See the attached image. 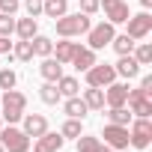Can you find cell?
I'll return each instance as SVG.
<instances>
[{
	"instance_id": "obj_25",
	"label": "cell",
	"mask_w": 152,
	"mask_h": 152,
	"mask_svg": "<svg viewBox=\"0 0 152 152\" xmlns=\"http://www.w3.org/2000/svg\"><path fill=\"white\" fill-rule=\"evenodd\" d=\"M60 134H63V137H69V140H78V137L84 134V125H81V119H72V116H69V119L63 122Z\"/></svg>"
},
{
	"instance_id": "obj_6",
	"label": "cell",
	"mask_w": 152,
	"mask_h": 152,
	"mask_svg": "<svg viewBox=\"0 0 152 152\" xmlns=\"http://www.w3.org/2000/svg\"><path fill=\"white\" fill-rule=\"evenodd\" d=\"M113 27H116V24H110V21H102V24L90 27V30H87V42H90V48H93V51H99V48L110 45V42H113V36H116V30H113Z\"/></svg>"
},
{
	"instance_id": "obj_24",
	"label": "cell",
	"mask_w": 152,
	"mask_h": 152,
	"mask_svg": "<svg viewBox=\"0 0 152 152\" xmlns=\"http://www.w3.org/2000/svg\"><path fill=\"white\" fill-rule=\"evenodd\" d=\"M30 42H33V54H36V57H51V51H54V42H51L48 36H39V33H36Z\"/></svg>"
},
{
	"instance_id": "obj_7",
	"label": "cell",
	"mask_w": 152,
	"mask_h": 152,
	"mask_svg": "<svg viewBox=\"0 0 152 152\" xmlns=\"http://www.w3.org/2000/svg\"><path fill=\"white\" fill-rule=\"evenodd\" d=\"M128 143H131L134 149H146V146L152 143V122L143 119V116H137L134 125H131V131H128Z\"/></svg>"
},
{
	"instance_id": "obj_14",
	"label": "cell",
	"mask_w": 152,
	"mask_h": 152,
	"mask_svg": "<svg viewBox=\"0 0 152 152\" xmlns=\"http://www.w3.org/2000/svg\"><path fill=\"white\" fill-rule=\"evenodd\" d=\"M72 66L78 69V72H87L90 66H96V51L93 48H75V57H72Z\"/></svg>"
},
{
	"instance_id": "obj_11",
	"label": "cell",
	"mask_w": 152,
	"mask_h": 152,
	"mask_svg": "<svg viewBox=\"0 0 152 152\" xmlns=\"http://www.w3.org/2000/svg\"><path fill=\"white\" fill-rule=\"evenodd\" d=\"M21 119H24V128H21V131H24L30 140H36L39 134H45V131H48V119H45L42 113H24Z\"/></svg>"
},
{
	"instance_id": "obj_26",
	"label": "cell",
	"mask_w": 152,
	"mask_h": 152,
	"mask_svg": "<svg viewBox=\"0 0 152 152\" xmlns=\"http://www.w3.org/2000/svg\"><path fill=\"white\" fill-rule=\"evenodd\" d=\"M110 45H113V51H116V54L122 57V54H131L137 42H134L131 36H125V33H122V36H113V42H110Z\"/></svg>"
},
{
	"instance_id": "obj_5",
	"label": "cell",
	"mask_w": 152,
	"mask_h": 152,
	"mask_svg": "<svg viewBox=\"0 0 152 152\" xmlns=\"http://www.w3.org/2000/svg\"><path fill=\"white\" fill-rule=\"evenodd\" d=\"M84 75H87V84H90V87H102V90L116 81V69L107 66V63H96V66H90Z\"/></svg>"
},
{
	"instance_id": "obj_15",
	"label": "cell",
	"mask_w": 152,
	"mask_h": 152,
	"mask_svg": "<svg viewBox=\"0 0 152 152\" xmlns=\"http://www.w3.org/2000/svg\"><path fill=\"white\" fill-rule=\"evenodd\" d=\"M63 110H66V116H72V119H84V116L90 113V107H87V102H84L81 96H72V99H66Z\"/></svg>"
},
{
	"instance_id": "obj_36",
	"label": "cell",
	"mask_w": 152,
	"mask_h": 152,
	"mask_svg": "<svg viewBox=\"0 0 152 152\" xmlns=\"http://www.w3.org/2000/svg\"><path fill=\"white\" fill-rule=\"evenodd\" d=\"M140 87H143V90H152V75H146V78L140 81Z\"/></svg>"
},
{
	"instance_id": "obj_19",
	"label": "cell",
	"mask_w": 152,
	"mask_h": 152,
	"mask_svg": "<svg viewBox=\"0 0 152 152\" xmlns=\"http://www.w3.org/2000/svg\"><path fill=\"white\" fill-rule=\"evenodd\" d=\"M15 33H18V39H33L36 33H39V24H36V18H18L15 21Z\"/></svg>"
},
{
	"instance_id": "obj_3",
	"label": "cell",
	"mask_w": 152,
	"mask_h": 152,
	"mask_svg": "<svg viewBox=\"0 0 152 152\" xmlns=\"http://www.w3.org/2000/svg\"><path fill=\"white\" fill-rule=\"evenodd\" d=\"M125 104L131 107V113H134V116H143V119H149V116H152V90H143V87H137V90H128V99H125Z\"/></svg>"
},
{
	"instance_id": "obj_34",
	"label": "cell",
	"mask_w": 152,
	"mask_h": 152,
	"mask_svg": "<svg viewBox=\"0 0 152 152\" xmlns=\"http://www.w3.org/2000/svg\"><path fill=\"white\" fill-rule=\"evenodd\" d=\"M18 0H0V12H6V15H15L18 12Z\"/></svg>"
},
{
	"instance_id": "obj_10",
	"label": "cell",
	"mask_w": 152,
	"mask_h": 152,
	"mask_svg": "<svg viewBox=\"0 0 152 152\" xmlns=\"http://www.w3.org/2000/svg\"><path fill=\"white\" fill-rule=\"evenodd\" d=\"M99 9H104V18L110 24H125L128 21V3L125 0H99Z\"/></svg>"
},
{
	"instance_id": "obj_30",
	"label": "cell",
	"mask_w": 152,
	"mask_h": 152,
	"mask_svg": "<svg viewBox=\"0 0 152 152\" xmlns=\"http://www.w3.org/2000/svg\"><path fill=\"white\" fill-rule=\"evenodd\" d=\"M107 119L113 122V125H128V119H131V113L125 110V104L122 107H110V113H107Z\"/></svg>"
},
{
	"instance_id": "obj_18",
	"label": "cell",
	"mask_w": 152,
	"mask_h": 152,
	"mask_svg": "<svg viewBox=\"0 0 152 152\" xmlns=\"http://www.w3.org/2000/svg\"><path fill=\"white\" fill-rule=\"evenodd\" d=\"M75 48H78V42H57V45H54V51H51V57H54L57 63L69 66V63H72V57H75Z\"/></svg>"
},
{
	"instance_id": "obj_31",
	"label": "cell",
	"mask_w": 152,
	"mask_h": 152,
	"mask_svg": "<svg viewBox=\"0 0 152 152\" xmlns=\"http://www.w3.org/2000/svg\"><path fill=\"white\" fill-rule=\"evenodd\" d=\"M15 84H18V75H15L9 66H6V69H0V90H12Z\"/></svg>"
},
{
	"instance_id": "obj_28",
	"label": "cell",
	"mask_w": 152,
	"mask_h": 152,
	"mask_svg": "<svg viewBox=\"0 0 152 152\" xmlns=\"http://www.w3.org/2000/svg\"><path fill=\"white\" fill-rule=\"evenodd\" d=\"M99 149H102V137H93V134L78 137V152H99Z\"/></svg>"
},
{
	"instance_id": "obj_40",
	"label": "cell",
	"mask_w": 152,
	"mask_h": 152,
	"mask_svg": "<svg viewBox=\"0 0 152 152\" xmlns=\"http://www.w3.org/2000/svg\"><path fill=\"white\" fill-rule=\"evenodd\" d=\"M0 152H6V149H3V146H0Z\"/></svg>"
},
{
	"instance_id": "obj_12",
	"label": "cell",
	"mask_w": 152,
	"mask_h": 152,
	"mask_svg": "<svg viewBox=\"0 0 152 152\" xmlns=\"http://www.w3.org/2000/svg\"><path fill=\"white\" fill-rule=\"evenodd\" d=\"M125 99H128V84H107L104 87V104L107 107H122L125 104Z\"/></svg>"
},
{
	"instance_id": "obj_21",
	"label": "cell",
	"mask_w": 152,
	"mask_h": 152,
	"mask_svg": "<svg viewBox=\"0 0 152 152\" xmlns=\"http://www.w3.org/2000/svg\"><path fill=\"white\" fill-rule=\"evenodd\" d=\"M84 102H87L90 110H104V90L102 87H90L84 93Z\"/></svg>"
},
{
	"instance_id": "obj_13",
	"label": "cell",
	"mask_w": 152,
	"mask_h": 152,
	"mask_svg": "<svg viewBox=\"0 0 152 152\" xmlns=\"http://www.w3.org/2000/svg\"><path fill=\"white\" fill-rule=\"evenodd\" d=\"M63 140H66L63 134H57V131H45V134H39V137H36L33 152H60Z\"/></svg>"
},
{
	"instance_id": "obj_38",
	"label": "cell",
	"mask_w": 152,
	"mask_h": 152,
	"mask_svg": "<svg viewBox=\"0 0 152 152\" xmlns=\"http://www.w3.org/2000/svg\"><path fill=\"white\" fill-rule=\"evenodd\" d=\"M140 3H143V9H149V6H152V0H140Z\"/></svg>"
},
{
	"instance_id": "obj_33",
	"label": "cell",
	"mask_w": 152,
	"mask_h": 152,
	"mask_svg": "<svg viewBox=\"0 0 152 152\" xmlns=\"http://www.w3.org/2000/svg\"><path fill=\"white\" fill-rule=\"evenodd\" d=\"M42 3H45V0H24V9H27V15H30V18L42 15Z\"/></svg>"
},
{
	"instance_id": "obj_32",
	"label": "cell",
	"mask_w": 152,
	"mask_h": 152,
	"mask_svg": "<svg viewBox=\"0 0 152 152\" xmlns=\"http://www.w3.org/2000/svg\"><path fill=\"white\" fill-rule=\"evenodd\" d=\"M12 33H15V18L0 12V36H12Z\"/></svg>"
},
{
	"instance_id": "obj_39",
	"label": "cell",
	"mask_w": 152,
	"mask_h": 152,
	"mask_svg": "<svg viewBox=\"0 0 152 152\" xmlns=\"http://www.w3.org/2000/svg\"><path fill=\"white\" fill-rule=\"evenodd\" d=\"M0 128H3V116H0Z\"/></svg>"
},
{
	"instance_id": "obj_17",
	"label": "cell",
	"mask_w": 152,
	"mask_h": 152,
	"mask_svg": "<svg viewBox=\"0 0 152 152\" xmlns=\"http://www.w3.org/2000/svg\"><path fill=\"white\" fill-rule=\"evenodd\" d=\"M113 69H116V75H122V78H137V75H140V63H137L131 54H122Z\"/></svg>"
},
{
	"instance_id": "obj_27",
	"label": "cell",
	"mask_w": 152,
	"mask_h": 152,
	"mask_svg": "<svg viewBox=\"0 0 152 152\" xmlns=\"http://www.w3.org/2000/svg\"><path fill=\"white\" fill-rule=\"evenodd\" d=\"M131 57H134L140 66H149V63H152V45H149V42H140V45H134Z\"/></svg>"
},
{
	"instance_id": "obj_20",
	"label": "cell",
	"mask_w": 152,
	"mask_h": 152,
	"mask_svg": "<svg viewBox=\"0 0 152 152\" xmlns=\"http://www.w3.org/2000/svg\"><path fill=\"white\" fill-rule=\"evenodd\" d=\"M42 12L57 21V18H63V15L69 12V0H45V3H42Z\"/></svg>"
},
{
	"instance_id": "obj_1",
	"label": "cell",
	"mask_w": 152,
	"mask_h": 152,
	"mask_svg": "<svg viewBox=\"0 0 152 152\" xmlns=\"http://www.w3.org/2000/svg\"><path fill=\"white\" fill-rule=\"evenodd\" d=\"M57 24V33L63 36V39H72V36H81V33H87L93 24H90V15H84V12H66L63 18H57L54 21Z\"/></svg>"
},
{
	"instance_id": "obj_23",
	"label": "cell",
	"mask_w": 152,
	"mask_h": 152,
	"mask_svg": "<svg viewBox=\"0 0 152 152\" xmlns=\"http://www.w3.org/2000/svg\"><path fill=\"white\" fill-rule=\"evenodd\" d=\"M57 90H60V96H66V99H72V96H78L81 93V84H78V78H63L57 81Z\"/></svg>"
},
{
	"instance_id": "obj_37",
	"label": "cell",
	"mask_w": 152,
	"mask_h": 152,
	"mask_svg": "<svg viewBox=\"0 0 152 152\" xmlns=\"http://www.w3.org/2000/svg\"><path fill=\"white\" fill-rule=\"evenodd\" d=\"M99 152H116V149H110V146H104V143H102V149H99Z\"/></svg>"
},
{
	"instance_id": "obj_22",
	"label": "cell",
	"mask_w": 152,
	"mask_h": 152,
	"mask_svg": "<svg viewBox=\"0 0 152 152\" xmlns=\"http://www.w3.org/2000/svg\"><path fill=\"white\" fill-rule=\"evenodd\" d=\"M12 57L15 60H21V63H30L36 54H33V42L30 39H21V42H15L12 45Z\"/></svg>"
},
{
	"instance_id": "obj_2",
	"label": "cell",
	"mask_w": 152,
	"mask_h": 152,
	"mask_svg": "<svg viewBox=\"0 0 152 152\" xmlns=\"http://www.w3.org/2000/svg\"><path fill=\"white\" fill-rule=\"evenodd\" d=\"M0 104H3V113H0V116H3V119L12 125V122H18V119L24 116L27 96H24V93H18V90L12 87V90H3V99H0Z\"/></svg>"
},
{
	"instance_id": "obj_9",
	"label": "cell",
	"mask_w": 152,
	"mask_h": 152,
	"mask_svg": "<svg viewBox=\"0 0 152 152\" xmlns=\"http://www.w3.org/2000/svg\"><path fill=\"white\" fill-rule=\"evenodd\" d=\"M102 137H104V140H102L104 146H110V149L119 152V149L128 146V125H113V122H107L104 131H102Z\"/></svg>"
},
{
	"instance_id": "obj_29",
	"label": "cell",
	"mask_w": 152,
	"mask_h": 152,
	"mask_svg": "<svg viewBox=\"0 0 152 152\" xmlns=\"http://www.w3.org/2000/svg\"><path fill=\"white\" fill-rule=\"evenodd\" d=\"M39 96H42V102L45 104H57L63 96H60V90H57V84H51V81H45V87L39 90Z\"/></svg>"
},
{
	"instance_id": "obj_16",
	"label": "cell",
	"mask_w": 152,
	"mask_h": 152,
	"mask_svg": "<svg viewBox=\"0 0 152 152\" xmlns=\"http://www.w3.org/2000/svg\"><path fill=\"white\" fill-rule=\"evenodd\" d=\"M39 72H42V78H45V81L57 84V81L63 78V63H57L54 57H45V60H42V66H39Z\"/></svg>"
},
{
	"instance_id": "obj_8",
	"label": "cell",
	"mask_w": 152,
	"mask_h": 152,
	"mask_svg": "<svg viewBox=\"0 0 152 152\" xmlns=\"http://www.w3.org/2000/svg\"><path fill=\"white\" fill-rule=\"evenodd\" d=\"M125 24H128L125 36H131L134 42H137V39H146V36L152 33V15H149L146 9H143L140 15H128V21H125Z\"/></svg>"
},
{
	"instance_id": "obj_35",
	"label": "cell",
	"mask_w": 152,
	"mask_h": 152,
	"mask_svg": "<svg viewBox=\"0 0 152 152\" xmlns=\"http://www.w3.org/2000/svg\"><path fill=\"white\" fill-rule=\"evenodd\" d=\"M81 12L84 15H96L99 12V0H81Z\"/></svg>"
},
{
	"instance_id": "obj_4",
	"label": "cell",
	"mask_w": 152,
	"mask_h": 152,
	"mask_svg": "<svg viewBox=\"0 0 152 152\" xmlns=\"http://www.w3.org/2000/svg\"><path fill=\"white\" fill-rule=\"evenodd\" d=\"M30 143H33V140H30L21 128H12V125H9V128H0V146H3L6 152H27Z\"/></svg>"
}]
</instances>
